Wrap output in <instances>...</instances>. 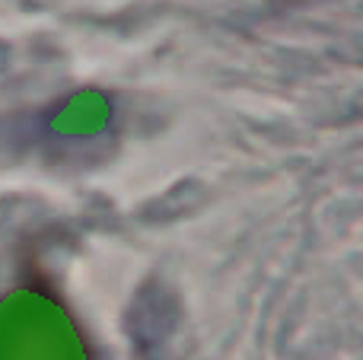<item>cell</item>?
<instances>
[{
	"label": "cell",
	"instance_id": "cell-1",
	"mask_svg": "<svg viewBox=\"0 0 363 360\" xmlns=\"http://www.w3.org/2000/svg\"><path fill=\"white\" fill-rule=\"evenodd\" d=\"M0 360H89L70 319L35 293L0 303Z\"/></svg>",
	"mask_w": 363,
	"mask_h": 360
}]
</instances>
